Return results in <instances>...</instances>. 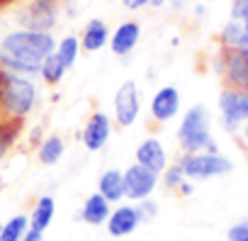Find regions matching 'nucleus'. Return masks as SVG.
Masks as SVG:
<instances>
[{
  "label": "nucleus",
  "instance_id": "obj_1",
  "mask_svg": "<svg viewBox=\"0 0 248 241\" xmlns=\"http://www.w3.org/2000/svg\"><path fill=\"white\" fill-rule=\"evenodd\" d=\"M56 51L51 32L15 30L0 42V68L17 76H37L44 59Z\"/></svg>",
  "mask_w": 248,
  "mask_h": 241
},
{
  "label": "nucleus",
  "instance_id": "obj_2",
  "mask_svg": "<svg viewBox=\"0 0 248 241\" xmlns=\"http://www.w3.org/2000/svg\"><path fill=\"white\" fill-rule=\"evenodd\" d=\"M212 119H209V110L204 105H192L185 114H183V122L178 129V142L180 149L185 154H219L217 142L212 139Z\"/></svg>",
  "mask_w": 248,
  "mask_h": 241
},
{
  "label": "nucleus",
  "instance_id": "obj_3",
  "mask_svg": "<svg viewBox=\"0 0 248 241\" xmlns=\"http://www.w3.org/2000/svg\"><path fill=\"white\" fill-rule=\"evenodd\" d=\"M37 102V88L27 76H17L0 68V107L5 117L22 119L32 112Z\"/></svg>",
  "mask_w": 248,
  "mask_h": 241
},
{
  "label": "nucleus",
  "instance_id": "obj_4",
  "mask_svg": "<svg viewBox=\"0 0 248 241\" xmlns=\"http://www.w3.org/2000/svg\"><path fill=\"white\" fill-rule=\"evenodd\" d=\"M180 168L185 173L187 180H209V178H219L233 171V163L221 156V154H185L180 161Z\"/></svg>",
  "mask_w": 248,
  "mask_h": 241
},
{
  "label": "nucleus",
  "instance_id": "obj_5",
  "mask_svg": "<svg viewBox=\"0 0 248 241\" xmlns=\"http://www.w3.org/2000/svg\"><path fill=\"white\" fill-rule=\"evenodd\" d=\"M59 22V5L44 3V0H30L25 8L17 13V25L20 30H32V32H51Z\"/></svg>",
  "mask_w": 248,
  "mask_h": 241
},
{
  "label": "nucleus",
  "instance_id": "obj_6",
  "mask_svg": "<svg viewBox=\"0 0 248 241\" xmlns=\"http://www.w3.org/2000/svg\"><path fill=\"white\" fill-rule=\"evenodd\" d=\"M141 112L139 88L134 80H124L114 93V117L119 127H132Z\"/></svg>",
  "mask_w": 248,
  "mask_h": 241
},
{
  "label": "nucleus",
  "instance_id": "obj_7",
  "mask_svg": "<svg viewBox=\"0 0 248 241\" xmlns=\"http://www.w3.org/2000/svg\"><path fill=\"white\" fill-rule=\"evenodd\" d=\"M158 185V173L149 171L141 163H134L124 171V197H129L134 202H141L151 197V193Z\"/></svg>",
  "mask_w": 248,
  "mask_h": 241
},
{
  "label": "nucleus",
  "instance_id": "obj_8",
  "mask_svg": "<svg viewBox=\"0 0 248 241\" xmlns=\"http://www.w3.org/2000/svg\"><path fill=\"white\" fill-rule=\"evenodd\" d=\"M219 112L226 129H236L238 125L248 122V93L226 88L219 95Z\"/></svg>",
  "mask_w": 248,
  "mask_h": 241
},
{
  "label": "nucleus",
  "instance_id": "obj_9",
  "mask_svg": "<svg viewBox=\"0 0 248 241\" xmlns=\"http://www.w3.org/2000/svg\"><path fill=\"white\" fill-rule=\"evenodd\" d=\"M224 80L233 90H248V56L243 49H224L221 56Z\"/></svg>",
  "mask_w": 248,
  "mask_h": 241
},
{
  "label": "nucleus",
  "instance_id": "obj_10",
  "mask_svg": "<svg viewBox=\"0 0 248 241\" xmlns=\"http://www.w3.org/2000/svg\"><path fill=\"white\" fill-rule=\"evenodd\" d=\"M180 112V90L175 85H163L151 97V117L156 122H170Z\"/></svg>",
  "mask_w": 248,
  "mask_h": 241
},
{
  "label": "nucleus",
  "instance_id": "obj_11",
  "mask_svg": "<svg viewBox=\"0 0 248 241\" xmlns=\"http://www.w3.org/2000/svg\"><path fill=\"white\" fill-rule=\"evenodd\" d=\"M144 222L139 207H132V205H119L117 209L109 212V219H107V231L112 236H129L132 231H137V226Z\"/></svg>",
  "mask_w": 248,
  "mask_h": 241
},
{
  "label": "nucleus",
  "instance_id": "obj_12",
  "mask_svg": "<svg viewBox=\"0 0 248 241\" xmlns=\"http://www.w3.org/2000/svg\"><path fill=\"white\" fill-rule=\"evenodd\" d=\"M139 39H141V25L134 20H127L109 34V47L117 56H129L137 49Z\"/></svg>",
  "mask_w": 248,
  "mask_h": 241
},
{
  "label": "nucleus",
  "instance_id": "obj_13",
  "mask_svg": "<svg viewBox=\"0 0 248 241\" xmlns=\"http://www.w3.org/2000/svg\"><path fill=\"white\" fill-rule=\"evenodd\" d=\"M112 134V122L105 112H95L83 129V144L88 151H100Z\"/></svg>",
  "mask_w": 248,
  "mask_h": 241
},
{
  "label": "nucleus",
  "instance_id": "obj_14",
  "mask_svg": "<svg viewBox=\"0 0 248 241\" xmlns=\"http://www.w3.org/2000/svg\"><path fill=\"white\" fill-rule=\"evenodd\" d=\"M137 163H141V166H146L149 171H154V173L161 176V173L168 168V156H166L163 144H161L156 137L144 139V142L137 146Z\"/></svg>",
  "mask_w": 248,
  "mask_h": 241
},
{
  "label": "nucleus",
  "instance_id": "obj_15",
  "mask_svg": "<svg viewBox=\"0 0 248 241\" xmlns=\"http://www.w3.org/2000/svg\"><path fill=\"white\" fill-rule=\"evenodd\" d=\"M109 27L105 25V20H90L80 34V49L85 51H100L105 44H109Z\"/></svg>",
  "mask_w": 248,
  "mask_h": 241
},
{
  "label": "nucleus",
  "instance_id": "obj_16",
  "mask_svg": "<svg viewBox=\"0 0 248 241\" xmlns=\"http://www.w3.org/2000/svg\"><path fill=\"white\" fill-rule=\"evenodd\" d=\"M109 205H112V202H107L100 193H93V195L85 200L83 209H80V219H83V222H88V224H93V226L107 224L109 212H112V207H109Z\"/></svg>",
  "mask_w": 248,
  "mask_h": 241
},
{
  "label": "nucleus",
  "instance_id": "obj_17",
  "mask_svg": "<svg viewBox=\"0 0 248 241\" xmlns=\"http://www.w3.org/2000/svg\"><path fill=\"white\" fill-rule=\"evenodd\" d=\"M97 193L107 200V202H119L124 197V173L117 168H109L100 176L97 180Z\"/></svg>",
  "mask_w": 248,
  "mask_h": 241
},
{
  "label": "nucleus",
  "instance_id": "obj_18",
  "mask_svg": "<svg viewBox=\"0 0 248 241\" xmlns=\"http://www.w3.org/2000/svg\"><path fill=\"white\" fill-rule=\"evenodd\" d=\"M54 212H56V202H54V197H51V195H42V197L37 200V205H34L32 217H30V226L44 231V229L51 224Z\"/></svg>",
  "mask_w": 248,
  "mask_h": 241
},
{
  "label": "nucleus",
  "instance_id": "obj_19",
  "mask_svg": "<svg viewBox=\"0 0 248 241\" xmlns=\"http://www.w3.org/2000/svg\"><path fill=\"white\" fill-rule=\"evenodd\" d=\"M63 151H66L63 139L54 134V137H46V139L39 144L37 156H39V163H44V166H54V163H59V161H61Z\"/></svg>",
  "mask_w": 248,
  "mask_h": 241
},
{
  "label": "nucleus",
  "instance_id": "obj_20",
  "mask_svg": "<svg viewBox=\"0 0 248 241\" xmlns=\"http://www.w3.org/2000/svg\"><path fill=\"white\" fill-rule=\"evenodd\" d=\"M78 51H80V42H78V37H73V34H68V37H63L59 44H56V59L61 61V66L68 71V68H73V64H76V59H78Z\"/></svg>",
  "mask_w": 248,
  "mask_h": 241
},
{
  "label": "nucleus",
  "instance_id": "obj_21",
  "mask_svg": "<svg viewBox=\"0 0 248 241\" xmlns=\"http://www.w3.org/2000/svg\"><path fill=\"white\" fill-rule=\"evenodd\" d=\"M27 229H30V217L27 214H15L3 224V229H0V241H22Z\"/></svg>",
  "mask_w": 248,
  "mask_h": 241
},
{
  "label": "nucleus",
  "instance_id": "obj_22",
  "mask_svg": "<svg viewBox=\"0 0 248 241\" xmlns=\"http://www.w3.org/2000/svg\"><path fill=\"white\" fill-rule=\"evenodd\" d=\"M20 122H22V119H13V117L0 119V161L8 156L13 142L17 139V134H20Z\"/></svg>",
  "mask_w": 248,
  "mask_h": 241
},
{
  "label": "nucleus",
  "instance_id": "obj_23",
  "mask_svg": "<svg viewBox=\"0 0 248 241\" xmlns=\"http://www.w3.org/2000/svg\"><path fill=\"white\" fill-rule=\"evenodd\" d=\"M241 37H243V22L241 20H229L219 32V39H221L224 49H238Z\"/></svg>",
  "mask_w": 248,
  "mask_h": 241
},
{
  "label": "nucleus",
  "instance_id": "obj_24",
  "mask_svg": "<svg viewBox=\"0 0 248 241\" xmlns=\"http://www.w3.org/2000/svg\"><path fill=\"white\" fill-rule=\"evenodd\" d=\"M39 76H42L49 85H56V83H61V80H63L66 68H63V66H61V61L56 59V54H51V56H46V59H44V64H42V68H39Z\"/></svg>",
  "mask_w": 248,
  "mask_h": 241
},
{
  "label": "nucleus",
  "instance_id": "obj_25",
  "mask_svg": "<svg viewBox=\"0 0 248 241\" xmlns=\"http://www.w3.org/2000/svg\"><path fill=\"white\" fill-rule=\"evenodd\" d=\"M163 180H166L168 188H178V190H180L187 178H185V173H183V168H180V163H178V166H170V168L163 171Z\"/></svg>",
  "mask_w": 248,
  "mask_h": 241
},
{
  "label": "nucleus",
  "instance_id": "obj_26",
  "mask_svg": "<svg viewBox=\"0 0 248 241\" xmlns=\"http://www.w3.org/2000/svg\"><path fill=\"white\" fill-rule=\"evenodd\" d=\"M226 236H229V241H248V219L233 224V226L226 231Z\"/></svg>",
  "mask_w": 248,
  "mask_h": 241
},
{
  "label": "nucleus",
  "instance_id": "obj_27",
  "mask_svg": "<svg viewBox=\"0 0 248 241\" xmlns=\"http://www.w3.org/2000/svg\"><path fill=\"white\" fill-rule=\"evenodd\" d=\"M231 20H241V22L248 20V0H233V5H231Z\"/></svg>",
  "mask_w": 248,
  "mask_h": 241
},
{
  "label": "nucleus",
  "instance_id": "obj_28",
  "mask_svg": "<svg viewBox=\"0 0 248 241\" xmlns=\"http://www.w3.org/2000/svg\"><path fill=\"white\" fill-rule=\"evenodd\" d=\"M137 207H139V212H141V217H144V219H154V217L158 214V205H156L151 197H146V200L137 202Z\"/></svg>",
  "mask_w": 248,
  "mask_h": 241
},
{
  "label": "nucleus",
  "instance_id": "obj_29",
  "mask_svg": "<svg viewBox=\"0 0 248 241\" xmlns=\"http://www.w3.org/2000/svg\"><path fill=\"white\" fill-rule=\"evenodd\" d=\"M122 3L127 10H141V8L151 5V0H122Z\"/></svg>",
  "mask_w": 248,
  "mask_h": 241
},
{
  "label": "nucleus",
  "instance_id": "obj_30",
  "mask_svg": "<svg viewBox=\"0 0 248 241\" xmlns=\"http://www.w3.org/2000/svg\"><path fill=\"white\" fill-rule=\"evenodd\" d=\"M42 239H44V231H39V229H34V226H30L27 234L22 236V241H42Z\"/></svg>",
  "mask_w": 248,
  "mask_h": 241
},
{
  "label": "nucleus",
  "instance_id": "obj_31",
  "mask_svg": "<svg viewBox=\"0 0 248 241\" xmlns=\"http://www.w3.org/2000/svg\"><path fill=\"white\" fill-rule=\"evenodd\" d=\"M238 49H248V20L243 22V37H241V44Z\"/></svg>",
  "mask_w": 248,
  "mask_h": 241
},
{
  "label": "nucleus",
  "instance_id": "obj_32",
  "mask_svg": "<svg viewBox=\"0 0 248 241\" xmlns=\"http://www.w3.org/2000/svg\"><path fill=\"white\" fill-rule=\"evenodd\" d=\"M168 3H170V5L175 8V10H183V8H185V5L190 3V0H168Z\"/></svg>",
  "mask_w": 248,
  "mask_h": 241
},
{
  "label": "nucleus",
  "instance_id": "obj_33",
  "mask_svg": "<svg viewBox=\"0 0 248 241\" xmlns=\"http://www.w3.org/2000/svg\"><path fill=\"white\" fill-rule=\"evenodd\" d=\"M166 3H168V0H151V5H154V8H163Z\"/></svg>",
  "mask_w": 248,
  "mask_h": 241
},
{
  "label": "nucleus",
  "instance_id": "obj_34",
  "mask_svg": "<svg viewBox=\"0 0 248 241\" xmlns=\"http://www.w3.org/2000/svg\"><path fill=\"white\" fill-rule=\"evenodd\" d=\"M10 3H15V0H0V8H5V5H10Z\"/></svg>",
  "mask_w": 248,
  "mask_h": 241
},
{
  "label": "nucleus",
  "instance_id": "obj_35",
  "mask_svg": "<svg viewBox=\"0 0 248 241\" xmlns=\"http://www.w3.org/2000/svg\"><path fill=\"white\" fill-rule=\"evenodd\" d=\"M44 3H51V5H59V3H61V0H44Z\"/></svg>",
  "mask_w": 248,
  "mask_h": 241
},
{
  "label": "nucleus",
  "instance_id": "obj_36",
  "mask_svg": "<svg viewBox=\"0 0 248 241\" xmlns=\"http://www.w3.org/2000/svg\"><path fill=\"white\" fill-rule=\"evenodd\" d=\"M243 137L248 139V122H246V127H243Z\"/></svg>",
  "mask_w": 248,
  "mask_h": 241
},
{
  "label": "nucleus",
  "instance_id": "obj_37",
  "mask_svg": "<svg viewBox=\"0 0 248 241\" xmlns=\"http://www.w3.org/2000/svg\"><path fill=\"white\" fill-rule=\"evenodd\" d=\"M243 51H246V56H248V49H243Z\"/></svg>",
  "mask_w": 248,
  "mask_h": 241
},
{
  "label": "nucleus",
  "instance_id": "obj_38",
  "mask_svg": "<svg viewBox=\"0 0 248 241\" xmlns=\"http://www.w3.org/2000/svg\"><path fill=\"white\" fill-rule=\"evenodd\" d=\"M212 3H217V0H212Z\"/></svg>",
  "mask_w": 248,
  "mask_h": 241
}]
</instances>
